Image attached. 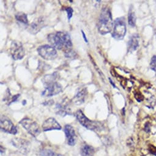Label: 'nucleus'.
<instances>
[{"instance_id": "f257e3e1", "label": "nucleus", "mask_w": 156, "mask_h": 156, "mask_svg": "<svg viewBox=\"0 0 156 156\" xmlns=\"http://www.w3.org/2000/svg\"><path fill=\"white\" fill-rule=\"evenodd\" d=\"M47 39L51 45L58 50H64V51L71 49L72 42L68 33L58 31L50 34Z\"/></svg>"}, {"instance_id": "f03ea898", "label": "nucleus", "mask_w": 156, "mask_h": 156, "mask_svg": "<svg viewBox=\"0 0 156 156\" xmlns=\"http://www.w3.org/2000/svg\"><path fill=\"white\" fill-rule=\"evenodd\" d=\"M58 79V73L55 72L50 75H45L42 79V82L45 86V90L42 94L47 97H51L58 94L62 91V86L56 80Z\"/></svg>"}, {"instance_id": "7ed1b4c3", "label": "nucleus", "mask_w": 156, "mask_h": 156, "mask_svg": "<svg viewBox=\"0 0 156 156\" xmlns=\"http://www.w3.org/2000/svg\"><path fill=\"white\" fill-rule=\"evenodd\" d=\"M112 16L110 10L108 8H104L99 17L98 28L99 33L106 34L111 32L113 28Z\"/></svg>"}, {"instance_id": "20e7f679", "label": "nucleus", "mask_w": 156, "mask_h": 156, "mask_svg": "<svg viewBox=\"0 0 156 156\" xmlns=\"http://www.w3.org/2000/svg\"><path fill=\"white\" fill-rule=\"evenodd\" d=\"M126 33V25L124 17L116 19L113 23L112 37L116 40H122Z\"/></svg>"}, {"instance_id": "39448f33", "label": "nucleus", "mask_w": 156, "mask_h": 156, "mask_svg": "<svg viewBox=\"0 0 156 156\" xmlns=\"http://www.w3.org/2000/svg\"><path fill=\"white\" fill-rule=\"evenodd\" d=\"M75 116L76 119L79 121V122L80 123L81 125L86 127L87 129L96 131L99 129V128L101 127V125L98 122H95L93 121H91L83 113V112L80 110H78L76 112Z\"/></svg>"}, {"instance_id": "423d86ee", "label": "nucleus", "mask_w": 156, "mask_h": 156, "mask_svg": "<svg viewBox=\"0 0 156 156\" xmlns=\"http://www.w3.org/2000/svg\"><path fill=\"white\" fill-rule=\"evenodd\" d=\"M20 124L32 136L36 137L41 133V129L38 124L28 118H25L20 121Z\"/></svg>"}, {"instance_id": "0eeeda50", "label": "nucleus", "mask_w": 156, "mask_h": 156, "mask_svg": "<svg viewBox=\"0 0 156 156\" xmlns=\"http://www.w3.org/2000/svg\"><path fill=\"white\" fill-rule=\"evenodd\" d=\"M39 55L46 60H52L57 57V51L55 48L49 45H43L38 47Z\"/></svg>"}, {"instance_id": "6e6552de", "label": "nucleus", "mask_w": 156, "mask_h": 156, "mask_svg": "<svg viewBox=\"0 0 156 156\" xmlns=\"http://www.w3.org/2000/svg\"><path fill=\"white\" fill-rule=\"evenodd\" d=\"M10 52L12 58L15 60H20L25 56V49L22 44L17 41L11 43Z\"/></svg>"}, {"instance_id": "1a4fd4ad", "label": "nucleus", "mask_w": 156, "mask_h": 156, "mask_svg": "<svg viewBox=\"0 0 156 156\" xmlns=\"http://www.w3.org/2000/svg\"><path fill=\"white\" fill-rule=\"evenodd\" d=\"M1 130L3 132L16 135L17 133V129L12 122L5 116H2L1 118V124H0Z\"/></svg>"}, {"instance_id": "9d476101", "label": "nucleus", "mask_w": 156, "mask_h": 156, "mask_svg": "<svg viewBox=\"0 0 156 156\" xmlns=\"http://www.w3.org/2000/svg\"><path fill=\"white\" fill-rule=\"evenodd\" d=\"M45 25V19L43 17L36 19L28 27V31L32 34H36Z\"/></svg>"}, {"instance_id": "9b49d317", "label": "nucleus", "mask_w": 156, "mask_h": 156, "mask_svg": "<svg viewBox=\"0 0 156 156\" xmlns=\"http://www.w3.org/2000/svg\"><path fill=\"white\" fill-rule=\"evenodd\" d=\"M64 132L65 133L67 143L70 146H74L76 142V135L74 129L70 125H66L64 128Z\"/></svg>"}, {"instance_id": "f8f14e48", "label": "nucleus", "mask_w": 156, "mask_h": 156, "mask_svg": "<svg viewBox=\"0 0 156 156\" xmlns=\"http://www.w3.org/2000/svg\"><path fill=\"white\" fill-rule=\"evenodd\" d=\"M42 129L44 132L53 130H61V126L53 118H50L46 119L42 124Z\"/></svg>"}, {"instance_id": "ddd939ff", "label": "nucleus", "mask_w": 156, "mask_h": 156, "mask_svg": "<svg viewBox=\"0 0 156 156\" xmlns=\"http://www.w3.org/2000/svg\"><path fill=\"white\" fill-rule=\"evenodd\" d=\"M67 101H65L64 100L62 101L61 103H58L56 105V113L64 117L67 115H70L69 112L70 109L68 106Z\"/></svg>"}, {"instance_id": "4468645a", "label": "nucleus", "mask_w": 156, "mask_h": 156, "mask_svg": "<svg viewBox=\"0 0 156 156\" xmlns=\"http://www.w3.org/2000/svg\"><path fill=\"white\" fill-rule=\"evenodd\" d=\"M87 91L86 88L81 89L78 91L76 95L74 96L73 99H72V102L75 105H81L82 104L84 103L85 99L87 98Z\"/></svg>"}, {"instance_id": "2eb2a0df", "label": "nucleus", "mask_w": 156, "mask_h": 156, "mask_svg": "<svg viewBox=\"0 0 156 156\" xmlns=\"http://www.w3.org/2000/svg\"><path fill=\"white\" fill-rule=\"evenodd\" d=\"M139 44V36L138 34H133L129 39L127 44V50L129 52L135 51Z\"/></svg>"}, {"instance_id": "dca6fc26", "label": "nucleus", "mask_w": 156, "mask_h": 156, "mask_svg": "<svg viewBox=\"0 0 156 156\" xmlns=\"http://www.w3.org/2000/svg\"><path fill=\"white\" fill-rule=\"evenodd\" d=\"M12 144L16 147H17L20 150H21V151H23V152L24 151H27L28 143L26 140L20 139V138H16L13 140Z\"/></svg>"}, {"instance_id": "f3484780", "label": "nucleus", "mask_w": 156, "mask_h": 156, "mask_svg": "<svg viewBox=\"0 0 156 156\" xmlns=\"http://www.w3.org/2000/svg\"><path fill=\"white\" fill-rule=\"evenodd\" d=\"M95 153L94 148L88 144H84L81 147L82 156H94Z\"/></svg>"}, {"instance_id": "a211bd4d", "label": "nucleus", "mask_w": 156, "mask_h": 156, "mask_svg": "<svg viewBox=\"0 0 156 156\" xmlns=\"http://www.w3.org/2000/svg\"><path fill=\"white\" fill-rule=\"evenodd\" d=\"M136 18L135 16V12L133 7L132 6L129 9V13H128V23L129 26L132 27H134L136 24Z\"/></svg>"}, {"instance_id": "6ab92c4d", "label": "nucleus", "mask_w": 156, "mask_h": 156, "mask_svg": "<svg viewBox=\"0 0 156 156\" xmlns=\"http://www.w3.org/2000/svg\"><path fill=\"white\" fill-rule=\"evenodd\" d=\"M16 19L20 23L28 25V20L27 17V15L23 12H19L16 15Z\"/></svg>"}, {"instance_id": "aec40b11", "label": "nucleus", "mask_w": 156, "mask_h": 156, "mask_svg": "<svg viewBox=\"0 0 156 156\" xmlns=\"http://www.w3.org/2000/svg\"><path fill=\"white\" fill-rule=\"evenodd\" d=\"M41 154L42 156H58L55 152L50 149H44L41 151Z\"/></svg>"}, {"instance_id": "412c9836", "label": "nucleus", "mask_w": 156, "mask_h": 156, "mask_svg": "<svg viewBox=\"0 0 156 156\" xmlns=\"http://www.w3.org/2000/svg\"><path fill=\"white\" fill-rule=\"evenodd\" d=\"M150 67L152 70L156 72V55L153 56L152 58H151L150 62Z\"/></svg>"}, {"instance_id": "4be33fe9", "label": "nucleus", "mask_w": 156, "mask_h": 156, "mask_svg": "<svg viewBox=\"0 0 156 156\" xmlns=\"http://www.w3.org/2000/svg\"><path fill=\"white\" fill-rule=\"evenodd\" d=\"M65 56L67 58H72L76 56V53L72 49H70L65 51Z\"/></svg>"}, {"instance_id": "5701e85b", "label": "nucleus", "mask_w": 156, "mask_h": 156, "mask_svg": "<svg viewBox=\"0 0 156 156\" xmlns=\"http://www.w3.org/2000/svg\"><path fill=\"white\" fill-rule=\"evenodd\" d=\"M66 11L67 12V18L69 20H70V19L72 18V15H73V10L72 8L70 7H68V8H66L65 9Z\"/></svg>"}, {"instance_id": "b1692460", "label": "nucleus", "mask_w": 156, "mask_h": 156, "mask_svg": "<svg viewBox=\"0 0 156 156\" xmlns=\"http://www.w3.org/2000/svg\"><path fill=\"white\" fill-rule=\"evenodd\" d=\"M82 35H83V39H84V40H85V41L87 43H88V39H87V37H86V35H85L84 31L82 30Z\"/></svg>"}, {"instance_id": "393cba45", "label": "nucleus", "mask_w": 156, "mask_h": 156, "mask_svg": "<svg viewBox=\"0 0 156 156\" xmlns=\"http://www.w3.org/2000/svg\"><path fill=\"white\" fill-rule=\"evenodd\" d=\"M109 80H110V83H111V85L115 88H116V86H115V85L114 84V83H113V82L111 80V79H110H110H109Z\"/></svg>"}]
</instances>
